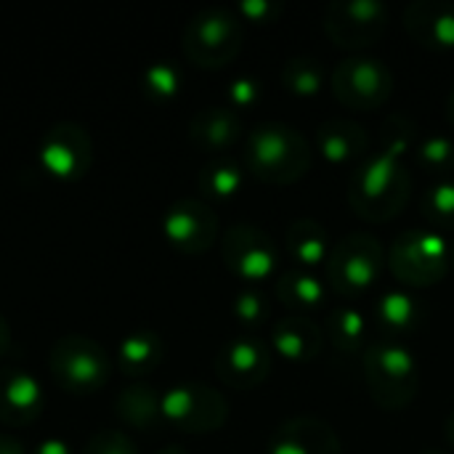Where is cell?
Masks as SVG:
<instances>
[{
	"label": "cell",
	"mask_w": 454,
	"mask_h": 454,
	"mask_svg": "<svg viewBox=\"0 0 454 454\" xmlns=\"http://www.w3.org/2000/svg\"><path fill=\"white\" fill-rule=\"evenodd\" d=\"M418 125L407 114H391L380 128L378 152L367 154L348 181V205L367 223H388L402 215L412 194L407 154Z\"/></svg>",
	"instance_id": "cell-1"
},
{
	"label": "cell",
	"mask_w": 454,
	"mask_h": 454,
	"mask_svg": "<svg viewBox=\"0 0 454 454\" xmlns=\"http://www.w3.org/2000/svg\"><path fill=\"white\" fill-rule=\"evenodd\" d=\"M245 170L266 186H293L311 170L306 136L287 122H261L245 138Z\"/></svg>",
	"instance_id": "cell-2"
},
{
	"label": "cell",
	"mask_w": 454,
	"mask_h": 454,
	"mask_svg": "<svg viewBox=\"0 0 454 454\" xmlns=\"http://www.w3.org/2000/svg\"><path fill=\"white\" fill-rule=\"evenodd\" d=\"M364 380L370 399L386 412L407 410L420 391L418 356L407 343L372 340L364 348Z\"/></svg>",
	"instance_id": "cell-3"
},
{
	"label": "cell",
	"mask_w": 454,
	"mask_h": 454,
	"mask_svg": "<svg viewBox=\"0 0 454 454\" xmlns=\"http://www.w3.org/2000/svg\"><path fill=\"white\" fill-rule=\"evenodd\" d=\"M388 253L378 237L354 231L338 239L325 263V282L338 298L356 301L364 298L383 274Z\"/></svg>",
	"instance_id": "cell-4"
},
{
	"label": "cell",
	"mask_w": 454,
	"mask_h": 454,
	"mask_svg": "<svg viewBox=\"0 0 454 454\" xmlns=\"http://www.w3.org/2000/svg\"><path fill=\"white\" fill-rule=\"evenodd\" d=\"M388 269L407 290H428L444 282L452 269L450 242L426 229L402 231L388 250Z\"/></svg>",
	"instance_id": "cell-5"
},
{
	"label": "cell",
	"mask_w": 454,
	"mask_h": 454,
	"mask_svg": "<svg viewBox=\"0 0 454 454\" xmlns=\"http://www.w3.org/2000/svg\"><path fill=\"white\" fill-rule=\"evenodd\" d=\"M245 45V27L237 13L226 8H205L184 27V53L202 69H221L231 64Z\"/></svg>",
	"instance_id": "cell-6"
},
{
	"label": "cell",
	"mask_w": 454,
	"mask_h": 454,
	"mask_svg": "<svg viewBox=\"0 0 454 454\" xmlns=\"http://www.w3.org/2000/svg\"><path fill=\"white\" fill-rule=\"evenodd\" d=\"M333 96L356 112H372L386 106L394 96V72L386 61L372 56H348L335 64L330 74Z\"/></svg>",
	"instance_id": "cell-7"
},
{
	"label": "cell",
	"mask_w": 454,
	"mask_h": 454,
	"mask_svg": "<svg viewBox=\"0 0 454 454\" xmlns=\"http://www.w3.org/2000/svg\"><path fill=\"white\" fill-rule=\"evenodd\" d=\"M391 21V11L380 0H333L325 8V32L335 48L362 51L375 45Z\"/></svg>",
	"instance_id": "cell-8"
},
{
	"label": "cell",
	"mask_w": 454,
	"mask_h": 454,
	"mask_svg": "<svg viewBox=\"0 0 454 454\" xmlns=\"http://www.w3.org/2000/svg\"><path fill=\"white\" fill-rule=\"evenodd\" d=\"M162 420L184 434H213L226 426L229 404L205 383H181L162 396Z\"/></svg>",
	"instance_id": "cell-9"
},
{
	"label": "cell",
	"mask_w": 454,
	"mask_h": 454,
	"mask_svg": "<svg viewBox=\"0 0 454 454\" xmlns=\"http://www.w3.org/2000/svg\"><path fill=\"white\" fill-rule=\"evenodd\" d=\"M51 372L72 394L98 391L109 380V356L90 338H64L51 351Z\"/></svg>",
	"instance_id": "cell-10"
},
{
	"label": "cell",
	"mask_w": 454,
	"mask_h": 454,
	"mask_svg": "<svg viewBox=\"0 0 454 454\" xmlns=\"http://www.w3.org/2000/svg\"><path fill=\"white\" fill-rule=\"evenodd\" d=\"M221 258L226 269L245 282H263L279 274V250L269 231L253 223H237L221 237Z\"/></svg>",
	"instance_id": "cell-11"
},
{
	"label": "cell",
	"mask_w": 454,
	"mask_h": 454,
	"mask_svg": "<svg viewBox=\"0 0 454 454\" xmlns=\"http://www.w3.org/2000/svg\"><path fill=\"white\" fill-rule=\"evenodd\" d=\"M165 239L184 255H202L218 239V215L202 200L186 197L168 207L162 218Z\"/></svg>",
	"instance_id": "cell-12"
},
{
	"label": "cell",
	"mask_w": 454,
	"mask_h": 454,
	"mask_svg": "<svg viewBox=\"0 0 454 454\" xmlns=\"http://www.w3.org/2000/svg\"><path fill=\"white\" fill-rule=\"evenodd\" d=\"M274 356L261 338H234L215 356V378L237 391H253L271 375Z\"/></svg>",
	"instance_id": "cell-13"
},
{
	"label": "cell",
	"mask_w": 454,
	"mask_h": 454,
	"mask_svg": "<svg viewBox=\"0 0 454 454\" xmlns=\"http://www.w3.org/2000/svg\"><path fill=\"white\" fill-rule=\"evenodd\" d=\"M93 157V144L85 128L74 122L53 125L37 152L40 165L59 181H74L88 173Z\"/></svg>",
	"instance_id": "cell-14"
},
{
	"label": "cell",
	"mask_w": 454,
	"mask_h": 454,
	"mask_svg": "<svg viewBox=\"0 0 454 454\" xmlns=\"http://www.w3.org/2000/svg\"><path fill=\"white\" fill-rule=\"evenodd\" d=\"M266 454H343V444L327 420L298 415L277 426Z\"/></svg>",
	"instance_id": "cell-15"
},
{
	"label": "cell",
	"mask_w": 454,
	"mask_h": 454,
	"mask_svg": "<svg viewBox=\"0 0 454 454\" xmlns=\"http://www.w3.org/2000/svg\"><path fill=\"white\" fill-rule=\"evenodd\" d=\"M407 35L428 51H454V3L415 0L404 8Z\"/></svg>",
	"instance_id": "cell-16"
},
{
	"label": "cell",
	"mask_w": 454,
	"mask_h": 454,
	"mask_svg": "<svg viewBox=\"0 0 454 454\" xmlns=\"http://www.w3.org/2000/svg\"><path fill=\"white\" fill-rule=\"evenodd\" d=\"M370 317L383 340L404 343L410 335L420 330L426 309L420 298H415L410 290H386L372 301Z\"/></svg>",
	"instance_id": "cell-17"
},
{
	"label": "cell",
	"mask_w": 454,
	"mask_h": 454,
	"mask_svg": "<svg viewBox=\"0 0 454 454\" xmlns=\"http://www.w3.org/2000/svg\"><path fill=\"white\" fill-rule=\"evenodd\" d=\"M43 412V391L21 367H0V423L29 426Z\"/></svg>",
	"instance_id": "cell-18"
},
{
	"label": "cell",
	"mask_w": 454,
	"mask_h": 454,
	"mask_svg": "<svg viewBox=\"0 0 454 454\" xmlns=\"http://www.w3.org/2000/svg\"><path fill=\"white\" fill-rule=\"evenodd\" d=\"M245 125L231 106H205L189 122V141L207 154H221L242 141Z\"/></svg>",
	"instance_id": "cell-19"
},
{
	"label": "cell",
	"mask_w": 454,
	"mask_h": 454,
	"mask_svg": "<svg viewBox=\"0 0 454 454\" xmlns=\"http://www.w3.org/2000/svg\"><path fill=\"white\" fill-rule=\"evenodd\" d=\"M322 346H325V330L311 317L290 314L285 319H277L271 327V348L293 364L314 362Z\"/></svg>",
	"instance_id": "cell-20"
},
{
	"label": "cell",
	"mask_w": 454,
	"mask_h": 454,
	"mask_svg": "<svg viewBox=\"0 0 454 454\" xmlns=\"http://www.w3.org/2000/svg\"><path fill=\"white\" fill-rule=\"evenodd\" d=\"M370 149V136L367 130L346 117H333L325 120L317 128V152L330 162V165H354L367 157Z\"/></svg>",
	"instance_id": "cell-21"
},
{
	"label": "cell",
	"mask_w": 454,
	"mask_h": 454,
	"mask_svg": "<svg viewBox=\"0 0 454 454\" xmlns=\"http://www.w3.org/2000/svg\"><path fill=\"white\" fill-rule=\"evenodd\" d=\"M285 247H287V255L298 263V269H317V266H325L327 263V255H330V231L314 221V218H298L287 226V234H285Z\"/></svg>",
	"instance_id": "cell-22"
},
{
	"label": "cell",
	"mask_w": 454,
	"mask_h": 454,
	"mask_svg": "<svg viewBox=\"0 0 454 454\" xmlns=\"http://www.w3.org/2000/svg\"><path fill=\"white\" fill-rule=\"evenodd\" d=\"M274 293L277 298L293 309L295 314H309L314 309H322L325 306V298H327V282L306 269H287V271H279L277 274V282H274Z\"/></svg>",
	"instance_id": "cell-23"
},
{
	"label": "cell",
	"mask_w": 454,
	"mask_h": 454,
	"mask_svg": "<svg viewBox=\"0 0 454 454\" xmlns=\"http://www.w3.org/2000/svg\"><path fill=\"white\" fill-rule=\"evenodd\" d=\"M367 333H370V322L356 306L346 303V306H338L327 314L325 335H327L330 346L343 356L367 348V343H370Z\"/></svg>",
	"instance_id": "cell-24"
},
{
	"label": "cell",
	"mask_w": 454,
	"mask_h": 454,
	"mask_svg": "<svg viewBox=\"0 0 454 454\" xmlns=\"http://www.w3.org/2000/svg\"><path fill=\"white\" fill-rule=\"evenodd\" d=\"M162 356H165V343H162L160 335H154V333H136V335L122 340L117 362H120V370L125 375L144 378V375H149L152 370L160 367Z\"/></svg>",
	"instance_id": "cell-25"
},
{
	"label": "cell",
	"mask_w": 454,
	"mask_h": 454,
	"mask_svg": "<svg viewBox=\"0 0 454 454\" xmlns=\"http://www.w3.org/2000/svg\"><path fill=\"white\" fill-rule=\"evenodd\" d=\"M117 412L133 428H154L162 420V396H157L149 386L133 383L120 394Z\"/></svg>",
	"instance_id": "cell-26"
},
{
	"label": "cell",
	"mask_w": 454,
	"mask_h": 454,
	"mask_svg": "<svg viewBox=\"0 0 454 454\" xmlns=\"http://www.w3.org/2000/svg\"><path fill=\"white\" fill-rule=\"evenodd\" d=\"M245 173H247L245 165H239L234 160H226V157H218V160H210L200 170L197 186L210 200H229V197H234L242 189Z\"/></svg>",
	"instance_id": "cell-27"
},
{
	"label": "cell",
	"mask_w": 454,
	"mask_h": 454,
	"mask_svg": "<svg viewBox=\"0 0 454 454\" xmlns=\"http://www.w3.org/2000/svg\"><path fill=\"white\" fill-rule=\"evenodd\" d=\"M282 85L287 93L298 96V98H311L317 93H322L327 72L322 67L319 59L314 56H293L282 64Z\"/></svg>",
	"instance_id": "cell-28"
},
{
	"label": "cell",
	"mask_w": 454,
	"mask_h": 454,
	"mask_svg": "<svg viewBox=\"0 0 454 454\" xmlns=\"http://www.w3.org/2000/svg\"><path fill=\"white\" fill-rule=\"evenodd\" d=\"M420 213L423 218L439 229L452 231L454 229V178H442L431 184L420 197Z\"/></svg>",
	"instance_id": "cell-29"
},
{
	"label": "cell",
	"mask_w": 454,
	"mask_h": 454,
	"mask_svg": "<svg viewBox=\"0 0 454 454\" xmlns=\"http://www.w3.org/2000/svg\"><path fill=\"white\" fill-rule=\"evenodd\" d=\"M415 162L420 170L442 178H452L454 173V138L439 133V136H428L426 141L418 144L415 149Z\"/></svg>",
	"instance_id": "cell-30"
},
{
	"label": "cell",
	"mask_w": 454,
	"mask_h": 454,
	"mask_svg": "<svg viewBox=\"0 0 454 454\" xmlns=\"http://www.w3.org/2000/svg\"><path fill=\"white\" fill-rule=\"evenodd\" d=\"M144 93L162 104L181 93V69L173 61H157L144 72Z\"/></svg>",
	"instance_id": "cell-31"
},
{
	"label": "cell",
	"mask_w": 454,
	"mask_h": 454,
	"mask_svg": "<svg viewBox=\"0 0 454 454\" xmlns=\"http://www.w3.org/2000/svg\"><path fill=\"white\" fill-rule=\"evenodd\" d=\"M271 314L269 298L258 290H245L234 298V317L245 327H261Z\"/></svg>",
	"instance_id": "cell-32"
},
{
	"label": "cell",
	"mask_w": 454,
	"mask_h": 454,
	"mask_svg": "<svg viewBox=\"0 0 454 454\" xmlns=\"http://www.w3.org/2000/svg\"><path fill=\"white\" fill-rule=\"evenodd\" d=\"M261 98H263V85L255 77H245L242 74V77L231 80V85H229V106L234 112L253 109Z\"/></svg>",
	"instance_id": "cell-33"
},
{
	"label": "cell",
	"mask_w": 454,
	"mask_h": 454,
	"mask_svg": "<svg viewBox=\"0 0 454 454\" xmlns=\"http://www.w3.org/2000/svg\"><path fill=\"white\" fill-rule=\"evenodd\" d=\"M82 454H136V447L120 431H101L85 444Z\"/></svg>",
	"instance_id": "cell-34"
},
{
	"label": "cell",
	"mask_w": 454,
	"mask_h": 454,
	"mask_svg": "<svg viewBox=\"0 0 454 454\" xmlns=\"http://www.w3.org/2000/svg\"><path fill=\"white\" fill-rule=\"evenodd\" d=\"M239 13L253 24H271L285 13V5L277 0H245L239 3Z\"/></svg>",
	"instance_id": "cell-35"
},
{
	"label": "cell",
	"mask_w": 454,
	"mask_h": 454,
	"mask_svg": "<svg viewBox=\"0 0 454 454\" xmlns=\"http://www.w3.org/2000/svg\"><path fill=\"white\" fill-rule=\"evenodd\" d=\"M32 454H69V450H67L64 442H45V444H40Z\"/></svg>",
	"instance_id": "cell-36"
},
{
	"label": "cell",
	"mask_w": 454,
	"mask_h": 454,
	"mask_svg": "<svg viewBox=\"0 0 454 454\" xmlns=\"http://www.w3.org/2000/svg\"><path fill=\"white\" fill-rule=\"evenodd\" d=\"M0 454H24V447L11 436H0Z\"/></svg>",
	"instance_id": "cell-37"
},
{
	"label": "cell",
	"mask_w": 454,
	"mask_h": 454,
	"mask_svg": "<svg viewBox=\"0 0 454 454\" xmlns=\"http://www.w3.org/2000/svg\"><path fill=\"white\" fill-rule=\"evenodd\" d=\"M8 346H11V330H8V325H5V319L0 317V359L5 356V351H8Z\"/></svg>",
	"instance_id": "cell-38"
},
{
	"label": "cell",
	"mask_w": 454,
	"mask_h": 454,
	"mask_svg": "<svg viewBox=\"0 0 454 454\" xmlns=\"http://www.w3.org/2000/svg\"><path fill=\"white\" fill-rule=\"evenodd\" d=\"M444 439H447V444L454 450V410L447 415V420H444Z\"/></svg>",
	"instance_id": "cell-39"
},
{
	"label": "cell",
	"mask_w": 454,
	"mask_h": 454,
	"mask_svg": "<svg viewBox=\"0 0 454 454\" xmlns=\"http://www.w3.org/2000/svg\"><path fill=\"white\" fill-rule=\"evenodd\" d=\"M447 122L452 125L454 130V85L452 90H450V96H447Z\"/></svg>",
	"instance_id": "cell-40"
},
{
	"label": "cell",
	"mask_w": 454,
	"mask_h": 454,
	"mask_svg": "<svg viewBox=\"0 0 454 454\" xmlns=\"http://www.w3.org/2000/svg\"><path fill=\"white\" fill-rule=\"evenodd\" d=\"M160 454H186L181 447H168V450H162Z\"/></svg>",
	"instance_id": "cell-41"
},
{
	"label": "cell",
	"mask_w": 454,
	"mask_h": 454,
	"mask_svg": "<svg viewBox=\"0 0 454 454\" xmlns=\"http://www.w3.org/2000/svg\"><path fill=\"white\" fill-rule=\"evenodd\" d=\"M418 454H447V452H442V450H423V452H418Z\"/></svg>",
	"instance_id": "cell-42"
},
{
	"label": "cell",
	"mask_w": 454,
	"mask_h": 454,
	"mask_svg": "<svg viewBox=\"0 0 454 454\" xmlns=\"http://www.w3.org/2000/svg\"><path fill=\"white\" fill-rule=\"evenodd\" d=\"M452 266H454V245H452Z\"/></svg>",
	"instance_id": "cell-43"
}]
</instances>
